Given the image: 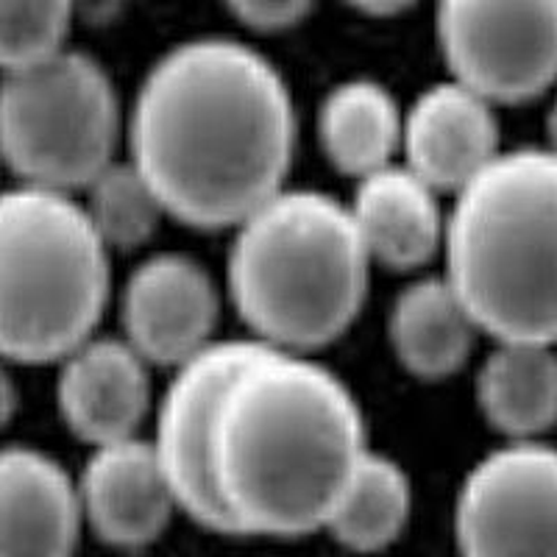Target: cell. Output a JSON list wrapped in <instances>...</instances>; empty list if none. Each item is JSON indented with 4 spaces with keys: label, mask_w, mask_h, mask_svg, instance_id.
<instances>
[{
    "label": "cell",
    "mask_w": 557,
    "mask_h": 557,
    "mask_svg": "<svg viewBox=\"0 0 557 557\" xmlns=\"http://www.w3.org/2000/svg\"><path fill=\"white\" fill-rule=\"evenodd\" d=\"M76 482L84 524L121 552L151 546L178 513L171 482L148 437L96 446Z\"/></svg>",
    "instance_id": "13"
},
{
    "label": "cell",
    "mask_w": 557,
    "mask_h": 557,
    "mask_svg": "<svg viewBox=\"0 0 557 557\" xmlns=\"http://www.w3.org/2000/svg\"><path fill=\"white\" fill-rule=\"evenodd\" d=\"M153 405L151 366L126 337L92 335L57 362L59 416L89 449L137 437Z\"/></svg>",
    "instance_id": "11"
},
{
    "label": "cell",
    "mask_w": 557,
    "mask_h": 557,
    "mask_svg": "<svg viewBox=\"0 0 557 557\" xmlns=\"http://www.w3.org/2000/svg\"><path fill=\"white\" fill-rule=\"evenodd\" d=\"M435 39L449 76L496 107L557 84V0H437Z\"/></svg>",
    "instance_id": "7"
},
{
    "label": "cell",
    "mask_w": 557,
    "mask_h": 557,
    "mask_svg": "<svg viewBox=\"0 0 557 557\" xmlns=\"http://www.w3.org/2000/svg\"><path fill=\"white\" fill-rule=\"evenodd\" d=\"M371 268L348 203L287 184L232 228L226 293L253 343L315 355L357 321Z\"/></svg>",
    "instance_id": "3"
},
{
    "label": "cell",
    "mask_w": 557,
    "mask_h": 557,
    "mask_svg": "<svg viewBox=\"0 0 557 557\" xmlns=\"http://www.w3.org/2000/svg\"><path fill=\"white\" fill-rule=\"evenodd\" d=\"M121 557H148V555H143V552H123Z\"/></svg>",
    "instance_id": "27"
},
{
    "label": "cell",
    "mask_w": 557,
    "mask_h": 557,
    "mask_svg": "<svg viewBox=\"0 0 557 557\" xmlns=\"http://www.w3.org/2000/svg\"><path fill=\"white\" fill-rule=\"evenodd\" d=\"M480 326L444 273L418 276L393 298L387 341L407 374L437 382L471 360Z\"/></svg>",
    "instance_id": "16"
},
{
    "label": "cell",
    "mask_w": 557,
    "mask_h": 557,
    "mask_svg": "<svg viewBox=\"0 0 557 557\" xmlns=\"http://www.w3.org/2000/svg\"><path fill=\"white\" fill-rule=\"evenodd\" d=\"M126 112L98 59L64 48L0 73V165L20 184L78 193L117 159Z\"/></svg>",
    "instance_id": "6"
},
{
    "label": "cell",
    "mask_w": 557,
    "mask_h": 557,
    "mask_svg": "<svg viewBox=\"0 0 557 557\" xmlns=\"http://www.w3.org/2000/svg\"><path fill=\"white\" fill-rule=\"evenodd\" d=\"M76 476L34 446H0V557H73L84 530Z\"/></svg>",
    "instance_id": "14"
},
{
    "label": "cell",
    "mask_w": 557,
    "mask_h": 557,
    "mask_svg": "<svg viewBox=\"0 0 557 557\" xmlns=\"http://www.w3.org/2000/svg\"><path fill=\"white\" fill-rule=\"evenodd\" d=\"M251 337L215 341L201 355L171 371L165 391L153 405V435L148 437L176 496L178 513L209 532L235 535L212 469L218 410L223 393L248 360Z\"/></svg>",
    "instance_id": "9"
},
{
    "label": "cell",
    "mask_w": 557,
    "mask_h": 557,
    "mask_svg": "<svg viewBox=\"0 0 557 557\" xmlns=\"http://www.w3.org/2000/svg\"><path fill=\"white\" fill-rule=\"evenodd\" d=\"M223 296L187 253L159 251L134 265L121 290L123 335L151 368H178L218 337Z\"/></svg>",
    "instance_id": "10"
},
{
    "label": "cell",
    "mask_w": 557,
    "mask_h": 557,
    "mask_svg": "<svg viewBox=\"0 0 557 557\" xmlns=\"http://www.w3.org/2000/svg\"><path fill=\"white\" fill-rule=\"evenodd\" d=\"M476 407L505 441H544L557 424V348L496 341L476 371Z\"/></svg>",
    "instance_id": "17"
},
{
    "label": "cell",
    "mask_w": 557,
    "mask_h": 557,
    "mask_svg": "<svg viewBox=\"0 0 557 557\" xmlns=\"http://www.w3.org/2000/svg\"><path fill=\"white\" fill-rule=\"evenodd\" d=\"M17 407H20L17 382H14L7 360H0V430H7V426L12 424V418L17 416Z\"/></svg>",
    "instance_id": "24"
},
{
    "label": "cell",
    "mask_w": 557,
    "mask_h": 557,
    "mask_svg": "<svg viewBox=\"0 0 557 557\" xmlns=\"http://www.w3.org/2000/svg\"><path fill=\"white\" fill-rule=\"evenodd\" d=\"M73 23V0H0V73L64 51Z\"/></svg>",
    "instance_id": "21"
},
{
    "label": "cell",
    "mask_w": 557,
    "mask_h": 557,
    "mask_svg": "<svg viewBox=\"0 0 557 557\" xmlns=\"http://www.w3.org/2000/svg\"><path fill=\"white\" fill-rule=\"evenodd\" d=\"M444 276L482 335L557 346V157L513 148L451 196Z\"/></svg>",
    "instance_id": "4"
},
{
    "label": "cell",
    "mask_w": 557,
    "mask_h": 557,
    "mask_svg": "<svg viewBox=\"0 0 557 557\" xmlns=\"http://www.w3.org/2000/svg\"><path fill=\"white\" fill-rule=\"evenodd\" d=\"M348 212L374 265L416 273L444 253L449 209L401 159L357 178Z\"/></svg>",
    "instance_id": "15"
},
{
    "label": "cell",
    "mask_w": 557,
    "mask_h": 557,
    "mask_svg": "<svg viewBox=\"0 0 557 557\" xmlns=\"http://www.w3.org/2000/svg\"><path fill=\"white\" fill-rule=\"evenodd\" d=\"M457 557H557V446L507 441L466 471L455 496Z\"/></svg>",
    "instance_id": "8"
},
{
    "label": "cell",
    "mask_w": 557,
    "mask_h": 557,
    "mask_svg": "<svg viewBox=\"0 0 557 557\" xmlns=\"http://www.w3.org/2000/svg\"><path fill=\"white\" fill-rule=\"evenodd\" d=\"M315 128L330 165L357 182L401 159L405 109L382 82L346 78L323 96Z\"/></svg>",
    "instance_id": "18"
},
{
    "label": "cell",
    "mask_w": 557,
    "mask_h": 557,
    "mask_svg": "<svg viewBox=\"0 0 557 557\" xmlns=\"http://www.w3.org/2000/svg\"><path fill=\"white\" fill-rule=\"evenodd\" d=\"M368 449L360 401L332 368L257 343L223 393L212 444L235 535L323 530Z\"/></svg>",
    "instance_id": "2"
},
{
    "label": "cell",
    "mask_w": 557,
    "mask_h": 557,
    "mask_svg": "<svg viewBox=\"0 0 557 557\" xmlns=\"http://www.w3.org/2000/svg\"><path fill=\"white\" fill-rule=\"evenodd\" d=\"M226 9L253 32H285L312 12L315 0H223Z\"/></svg>",
    "instance_id": "22"
},
{
    "label": "cell",
    "mask_w": 557,
    "mask_h": 557,
    "mask_svg": "<svg viewBox=\"0 0 557 557\" xmlns=\"http://www.w3.org/2000/svg\"><path fill=\"white\" fill-rule=\"evenodd\" d=\"M499 139L496 103L449 76L405 109L401 162L441 196H455L499 157Z\"/></svg>",
    "instance_id": "12"
},
{
    "label": "cell",
    "mask_w": 557,
    "mask_h": 557,
    "mask_svg": "<svg viewBox=\"0 0 557 557\" xmlns=\"http://www.w3.org/2000/svg\"><path fill=\"white\" fill-rule=\"evenodd\" d=\"M89 223L109 251H137L157 235L165 207L148 184V178L134 168L132 159H114L92 182L78 193Z\"/></svg>",
    "instance_id": "20"
},
{
    "label": "cell",
    "mask_w": 557,
    "mask_h": 557,
    "mask_svg": "<svg viewBox=\"0 0 557 557\" xmlns=\"http://www.w3.org/2000/svg\"><path fill=\"white\" fill-rule=\"evenodd\" d=\"M128 0H73V17L84 26L103 28L121 17Z\"/></svg>",
    "instance_id": "23"
},
{
    "label": "cell",
    "mask_w": 557,
    "mask_h": 557,
    "mask_svg": "<svg viewBox=\"0 0 557 557\" xmlns=\"http://www.w3.org/2000/svg\"><path fill=\"white\" fill-rule=\"evenodd\" d=\"M112 301V251L73 193L0 190V360L57 366L98 335Z\"/></svg>",
    "instance_id": "5"
},
{
    "label": "cell",
    "mask_w": 557,
    "mask_h": 557,
    "mask_svg": "<svg viewBox=\"0 0 557 557\" xmlns=\"http://www.w3.org/2000/svg\"><path fill=\"white\" fill-rule=\"evenodd\" d=\"M298 109L282 70L232 37L168 48L126 112V148L168 218L203 232L235 228L285 190Z\"/></svg>",
    "instance_id": "1"
},
{
    "label": "cell",
    "mask_w": 557,
    "mask_h": 557,
    "mask_svg": "<svg viewBox=\"0 0 557 557\" xmlns=\"http://www.w3.org/2000/svg\"><path fill=\"white\" fill-rule=\"evenodd\" d=\"M546 139H549V151L557 157V96L552 98V107L546 112Z\"/></svg>",
    "instance_id": "26"
},
{
    "label": "cell",
    "mask_w": 557,
    "mask_h": 557,
    "mask_svg": "<svg viewBox=\"0 0 557 557\" xmlns=\"http://www.w3.org/2000/svg\"><path fill=\"white\" fill-rule=\"evenodd\" d=\"M348 7L357 9L362 14H371V17H391V14H399L405 9H410L416 0H346Z\"/></svg>",
    "instance_id": "25"
},
{
    "label": "cell",
    "mask_w": 557,
    "mask_h": 557,
    "mask_svg": "<svg viewBox=\"0 0 557 557\" xmlns=\"http://www.w3.org/2000/svg\"><path fill=\"white\" fill-rule=\"evenodd\" d=\"M412 516V482L399 460L368 449L343 485L323 530L348 552L374 555L401 539Z\"/></svg>",
    "instance_id": "19"
}]
</instances>
